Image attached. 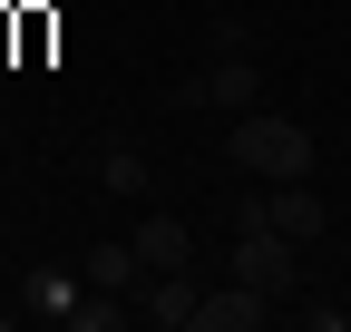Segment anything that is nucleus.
<instances>
[{
  "label": "nucleus",
  "mask_w": 351,
  "mask_h": 332,
  "mask_svg": "<svg viewBox=\"0 0 351 332\" xmlns=\"http://www.w3.org/2000/svg\"><path fill=\"white\" fill-rule=\"evenodd\" d=\"M225 156L244 166V176H263V186H283V176H313V128L302 117H274V108H244L234 128H225Z\"/></svg>",
  "instance_id": "1"
},
{
  "label": "nucleus",
  "mask_w": 351,
  "mask_h": 332,
  "mask_svg": "<svg viewBox=\"0 0 351 332\" xmlns=\"http://www.w3.org/2000/svg\"><path fill=\"white\" fill-rule=\"evenodd\" d=\"M69 322H78V332H117V322H127V294H98V283H88Z\"/></svg>",
  "instance_id": "11"
},
{
  "label": "nucleus",
  "mask_w": 351,
  "mask_h": 332,
  "mask_svg": "<svg viewBox=\"0 0 351 332\" xmlns=\"http://www.w3.org/2000/svg\"><path fill=\"white\" fill-rule=\"evenodd\" d=\"M137 313H147V322H166V332H195V313H205L195 264H186V274H147V283H137Z\"/></svg>",
  "instance_id": "5"
},
{
  "label": "nucleus",
  "mask_w": 351,
  "mask_h": 332,
  "mask_svg": "<svg viewBox=\"0 0 351 332\" xmlns=\"http://www.w3.org/2000/svg\"><path fill=\"white\" fill-rule=\"evenodd\" d=\"M263 322H274V294H254L244 274H225L205 294V313H195V332H263Z\"/></svg>",
  "instance_id": "6"
},
{
  "label": "nucleus",
  "mask_w": 351,
  "mask_h": 332,
  "mask_svg": "<svg viewBox=\"0 0 351 332\" xmlns=\"http://www.w3.org/2000/svg\"><path fill=\"white\" fill-rule=\"evenodd\" d=\"M293 322H313V332H341V303H322V294H302V303H293Z\"/></svg>",
  "instance_id": "13"
},
{
  "label": "nucleus",
  "mask_w": 351,
  "mask_h": 332,
  "mask_svg": "<svg viewBox=\"0 0 351 332\" xmlns=\"http://www.w3.org/2000/svg\"><path fill=\"white\" fill-rule=\"evenodd\" d=\"M137 264L147 274H186L195 264V225L186 215H137Z\"/></svg>",
  "instance_id": "7"
},
{
  "label": "nucleus",
  "mask_w": 351,
  "mask_h": 332,
  "mask_svg": "<svg viewBox=\"0 0 351 332\" xmlns=\"http://www.w3.org/2000/svg\"><path fill=\"white\" fill-rule=\"evenodd\" d=\"M263 225H283L293 244H313V235L332 225V205H322L313 176H283V186H263Z\"/></svg>",
  "instance_id": "4"
},
{
  "label": "nucleus",
  "mask_w": 351,
  "mask_h": 332,
  "mask_svg": "<svg viewBox=\"0 0 351 332\" xmlns=\"http://www.w3.org/2000/svg\"><path fill=\"white\" fill-rule=\"evenodd\" d=\"M176 108H225V117L263 108V69H254V49H215V69H195L186 88H176Z\"/></svg>",
  "instance_id": "3"
},
{
  "label": "nucleus",
  "mask_w": 351,
  "mask_h": 332,
  "mask_svg": "<svg viewBox=\"0 0 351 332\" xmlns=\"http://www.w3.org/2000/svg\"><path fill=\"white\" fill-rule=\"evenodd\" d=\"M20 313H39V322H69V313H78V283H69L59 264H39V274H20Z\"/></svg>",
  "instance_id": "9"
},
{
  "label": "nucleus",
  "mask_w": 351,
  "mask_h": 332,
  "mask_svg": "<svg viewBox=\"0 0 351 332\" xmlns=\"http://www.w3.org/2000/svg\"><path fill=\"white\" fill-rule=\"evenodd\" d=\"M98 294H137L147 283V264H137V244H88V264H78Z\"/></svg>",
  "instance_id": "10"
},
{
  "label": "nucleus",
  "mask_w": 351,
  "mask_h": 332,
  "mask_svg": "<svg viewBox=\"0 0 351 332\" xmlns=\"http://www.w3.org/2000/svg\"><path fill=\"white\" fill-rule=\"evenodd\" d=\"M234 274L254 283V294L293 303V294H302V244H293L283 225H244V235H234Z\"/></svg>",
  "instance_id": "2"
},
{
  "label": "nucleus",
  "mask_w": 351,
  "mask_h": 332,
  "mask_svg": "<svg viewBox=\"0 0 351 332\" xmlns=\"http://www.w3.org/2000/svg\"><path fill=\"white\" fill-rule=\"evenodd\" d=\"M88 176H98L108 195H147V156L127 137H88Z\"/></svg>",
  "instance_id": "8"
},
{
  "label": "nucleus",
  "mask_w": 351,
  "mask_h": 332,
  "mask_svg": "<svg viewBox=\"0 0 351 332\" xmlns=\"http://www.w3.org/2000/svg\"><path fill=\"white\" fill-rule=\"evenodd\" d=\"M225 225H234V235H244V225H263V176H254V186H244V195L225 205Z\"/></svg>",
  "instance_id": "12"
}]
</instances>
